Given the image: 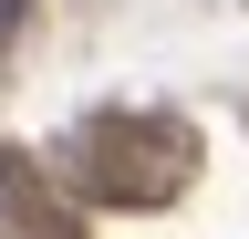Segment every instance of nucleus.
<instances>
[{"label": "nucleus", "instance_id": "obj_1", "mask_svg": "<svg viewBox=\"0 0 249 239\" xmlns=\"http://www.w3.org/2000/svg\"><path fill=\"white\" fill-rule=\"evenodd\" d=\"M21 21H31V0H0V32H21Z\"/></svg>", "mask_w": 249, "mask_h": 239}]
</instances>
